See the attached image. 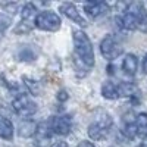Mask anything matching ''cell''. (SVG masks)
I'll return each instance as SVG.
<instances>
[{
	"instance_id": "cell-7",
	"label": "cell",
	"mask_w": 147,
	"mask_h": 147,
	"mask_svg": "<svg viewBox=\"0 0 147 147\" xmlns=\"http://www.w3.org/2000/svg\"><path fill=\"white\" fill-rule=\"evenodd\" d=\"M47 125L50 128L52 134L56 136H68L72 129V118L71 115H62V116H52L47 121Z\"/></svg>"
},
{
	"instance_id": "cell-12",
	"label": "cell",
	"mask_w": 147,
	"mask_h": 147,
	"mask_svg": "<svg viewBox=\"0 0 147 147\" xmlns=\"http://www.w3.org/2000/svg\"><path fill=\"white\" fill-rule=\"evenodd\" d=\"M102 96L107 100H116L119 99V85L112 82V81H106L102 85Z\"/></svg>"
},
{
	"instance_id": "cell-15",
	"label": "cell",
	"mask_w": 147,
	"mask_h": 147,
	"mask_svg": "<svg viewBox=\"0 0 147 147\" xmlns=\"http://www.w3.org/2000/svg\"><path fill=\"white\" fill-rule=\"evenodd\" d=\"M0 138L10 141L13 138V125L9 119L0 118Z\"/></svg>"
},
{
	"instance_id": "cell-17",
	"label": "cell",
	"mask_w": 147,
	"mask_h": 147,
	"mask_svg": "<svg viewBox=\"0 0 147 147\" xmlns=\"http://www.w3.org/2000/svg\"><path fill=\"white\" fill-rule=\"evenodd\" d=\"M134 125H136L138 137H141V136L144 137L147 134V113H144V112L137 113L136 118H134Z\"/></svg>"
},
{
	"instance_id": "cell-1",
	"label": "cell",
	"mask_w": 147,
	"mask_h": 147,
	"mask_svg": "<svg viewBox=\"0 0 147 147\" xmlns=\"http://www.w3.org/2000/svg\"><path fill=\"white\" fill-rule=\"evenodd\" d=\"M122 10L115 16V22L122 30L136 31L140 30L147 32V10L140 2H129V3H119Z\"/></svg>"
},
{
	"instance_id": "cell-10",
	"label": "cell",
	"mask_w": 147,
	"mask_h": 147,
	"mask_svg": "<svg viewBox=\"0 0 147 147\" xmlns=\"http://www.w3.org/2000/svg\"><path fill=\"white\" fill-rule=\"evenodd\" d=\"M84 10L90 18H99L109 10V6L105 2H90L84 5Z\"/></svg>"
},
{
	"instance_id": "cell-23",
	"label": "cell",
	"mask_w": 147,
	"mask_h": 147,
	"mask_svg": "<svg viewBox=\"0 0 147 147\" xmlns=\"http://www.w3.org/2000/svg\"><path fill=\"white\" fill-rule=\"evenodd\" d=\"M77 147H96V146H94L91 141H81Z\"/></svg>"
},
{
	"instance_id": "cell-21",
	"label": "cell",
	"mask_w": 147,
	"mask_h": 147,
	"mask_svg": "<svg viewBox=\"0 0 147 147\" xmlns=\"http://www.w3.org/2000/svg\"><path fill=\"white\" fill-rule=\"evenodd\" d=\"M10 110L5 106V105H2V103H0V115H2V116H0V118H5V119H7V116H10Z\"/></svg>"
},
{
	"instance_id": "cell-3",
	"label": "cell",
	"mask_w": 147,
	"mask_h": 147,
	"mask_svg": "<svg viewBox=\"0 0 147 147\" xmlns=\"http://www.w3.org/2000/svg\"><path fill=\"white\" fill-rule=\"evenodd\" d=\"M112 127V119L105 112H102V116H99L94 122L88 125V136L91 140H103L107 137V134Z\"/></svg>"
},
{
	"instance_id": "cell-16",
	"label": "cell",
	"mask_w": 147,
	"mask_h": 147,
	"mask_svg": "<svg viewBox=\"0 0 147 147\" xmlns=\"http://www.w3.org/2000/svg\"><path fill=\"white\" fill-rule=\"evenodd\" d=\"M38 15L37 13V7L32 5V3H27L24 5L22 10H21V18H22V22H27V24H31L32 21H35V16Z\"/></svg>"
},
{
	"instance_id": "cell-19",
	"label": "cell",
	"mask_w": 147,
	"mask_h": 147,
	"mask_svg": "<svg viewBox=\"0 0 147 147\" xmlns=\"http://www.w3.org/2000/svg\"><path fill=\"white\" fill-rule=\"evenodd\" d=\"M9 27H10V18L5 13H0V38H3V35Z\"/></svg>"
},
{
	"instance_id": "cell-11",
	"label": "cell",
	"mask_w": 147,
	"mask_h": 147,
	"mask_svg": "<svg viewBox=\"0 0 147 147\" xmlns=\"http://www.w3.org/2000/svg\"><path fill=\"white\" fill-rule=\"evenodd\" d=\"M137 69H138V60H137V57L134 56L132 53L125 55L124 60H122V71H124V74L128 75V77H134L137 74Z\"/></svg>"
},
{
	"instance_id": "cell-26",
	"label": "cell",
	"mask_w": 147,
	"mask_h": 147,
	"mask_svg": "<svg viewBox=\"0 0 147 147\" xmlns=\"http://www.w3.org/2000/svg\"><path fill=\"white\" fill-rule=\"evenodd\" d=\"M141 147H147V134L144 136V138H143V143H141Z\"/></svg>"
},
{
	"instance_id": "cell-6",
	"label": "cell",
	"mask_w": 147,
	"mask_h": 147,
	"mask_svg": "<svg viewBox=\"0 0 147 147\" xmlns=\"http://www.w3.org/2000/svg\"><path fill=\"white\" fill-rule=\"evenodd\" d=\"M100 52H102L105 59H107L109 62H112V60L118 59L122 55L124 49H122V44L116 40V37L106 35L100 43Z\"/></svg>"
},
{
	"instance_id": "cell-4",
	"label": "cell",
	"mask_w": 147,
	"mask_h": 147,
	"mask_svg": "<svg viewBox=\"0 0 147 147\" xmlns=\"http://www.w3.org/2000/svg\"><path fill=\"white\" fill-rule=\"evenodd\" d=\"M12 109L18 115H21L24 118H30L37 112L38 107H37V103L28 94H18L13 99V102H12Z\"/></svg>"
},
{
	"instance_id": "cell-24",
	"label": "cell",
	"mask_w": 147,
	"mask_h": 147,
	"mask_svg": "<svg viewBox=\"0 0 147 147\" xmlns=\"http://www.w3.org/2000/svg\"><path fill=\"white\" fill-rule=\"evenodd\" d=\"M50 147H69L65 141H57V143H55V144H52Z\"/></svg>"
},
{
	"instance_id": "cell-20",
	"label": "cell",
	"mask_w": 147,
	"mask_h": 147,
	"mask_svg": "<svg viewBox=\"0 0 147 147\" xmlns=\"http://www.w3.org/2000/svg\"><path fill=\"white\" fill-rule=\"evenodd\" d=\"M31 28H32V25L31 24H27V22H22L21 21V24L15 28V32L16 34H22V32H30L31 31Z\"/></svg>"
},
{
	"instance_id": "cell-8",
	"label": "cell",
	"mask_w": 147,
	"mask_h": 147,
	"mask_svg": "<svg viewBox=\"0 0 147 147\" xmlns=\"http://www.w3.org/2000/svg\"><path fill=\"white\" fill-rule=\"evenodd\" d=\"M59 12H62V15H65L71 21L78 24L80 27H82V28L87 27V21H85V18H82V15L78 12V7L74 5V3H71V2L62 3V5L59 6Z\"/></svg>"
},
{
	"instance_id": "cell-9",
	"label": "cell",
	"mask_w": 147,
	"mask_h": 147,
	"mask_svg": "<svg viewBox=\"0 0 147 147\" xmlns=\"http://www.w3.org/2000/svg\"><path fill=\"white\" fill-rule=\"evenodd\" d=\"M119 96L121 97H127V99L138 103V100H140V90H138V87L136 84L124 82V84H119Z\"/></svg>"
},
{
	"instance_id": "cell-22",
	"label": "cell",
	"mask_w": 147,
	"mask_h": 147,
	"mask_svg": "<svg viewBox=\"0 0 147 147\" xmlns=\"http://www.w3.org/2000/svg\"><path fill=\"white\" fill-rule=\"evenodd\" d=\"M68 97H69V96H68V93H66V91L60 90V91H59V94H57V100H59V102H65V100H68Z\"/></svg>"
},
{
	"instance_id": "cell-13",
	"label": "cell",
	"mask_w": 147,
	"mask_h": 147,
	"mask_svg": "<svg viewBox=\"0 0 147 147\" xmlns=\"http://www.w3.org/2000/svg\"><path fill=\"white\" fill-rule=\"evenodd\" d=\"M37 125L34 121L31 119H24L21 124L18 125V134L24 138H28L31 136H35V131H37Z\"/></svg>"
},
{
	"instance_id": "cell-25",
	"label": "cell",
	"mask_w": 147,
	"mask_h": 147,
	"mask_svg": "<svg viewBox=\"0 0 147 147\" xmlns=\"http://www.w3.org/2000/svg\"><path fill=\"white\" fill-rule=\"evenodd\" d=\"M143 72L147 74V53H146V56L143 59Z\"/></svg>"
},
{
	"instance_id": "cell-5",
	"label": "cell",
	"mask_w": 147,
	"mask_h": 147,
	"mask_svg": "<svg viewBox=\"0 0 147 147\" xmlns=\"http://www.w3.org/2000/svg\"><path fill=\"white\" fill-rule=\"evenodd\" d=\"M60 21L59 15L55 13V12H40L38 15L35 16V21H34V25L38 28V30H43V31H50V32H55L60 28Z\"/></svg>"
},
{
	"instance_id": "cell-14",
	"label": "cell",
	"mask_w": 147,
	"mask_h": 147,
	"mask_svg": "<svg viewBox=\"0 0 147 147\" xmlns=\"http://www.w3.org/2000/svg\"><path fill=\"white\" fill-rule=\"evenodd\" d=\"M16 56L22 62H32V60L37 59V50L32 46H21Z\"/></svg>"
},
{
	"instance_id": "cell-2",
	"label": "cell",
	"mask_w": 147,
	"mask_h": 147,
	"mask_svg": "<svg viewBox=\"0 0 147 147\" xmlns=\"http://www.w3.org/2000/svg\"><path fill=\"white\" fill-rule=\"evenodd\" d=\"M74 47H75V56L84 69H90L94 66V50L88 35L81 30H75L72 32Z\"/></svg>"
},
{
	"instance_id": "cell-18",
	"label": "cell",
	"mask_w": 147,
	"mask_h": 147,
	"mask_svg": "<svg viewBox=\"0 0 147 147\" xmlns=\"http://www.w3.org/2000/svg\"><path fill=\"white\" fill-rule=\"evenodd\" d=\"M22 80H24V82H25L27 88L31 91V94L38 96V93H40V85H38V82L34 81V80H31V78H28V77H24Z\"/></svg>"
}]
</instances>
